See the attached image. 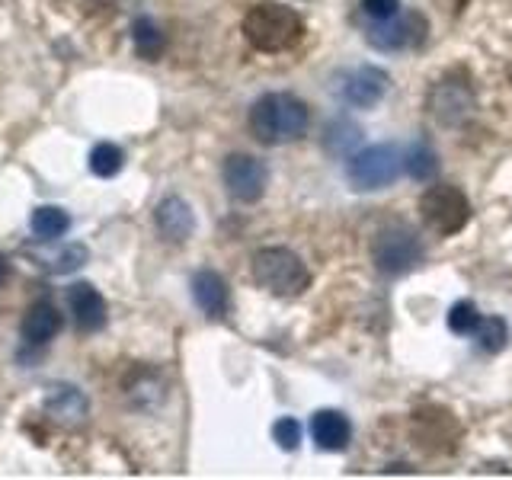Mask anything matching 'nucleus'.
Wrapping results in <instances>:
<instances>
[{
	"mask_svg": "<svg viewBox=\"0 0 512 480\" xmlns=\"http://www.w3.org/2000/svg\"><path fill=\"white\" fill-rule=\"evenodd\" d=\"M308 122H311V112L295 93H266L250 109V128L256 141L272 144V148L304 138Z\"/></svg>",
	"mask_w": 512,
	"mask_h": 480,
	"instance_id": "nucleus-1",
	"label": "nucleus"
},
{
	"mask_svg": "<svg viewBox=\"0 0 512 480\" xmlns=\"http://www.w3.org/2000/svg\"><path fill=\"white\" fill-rule=\"evenodd\" d=\"M244 36L256 52H288L304 36V23L292 7H282L276 0L250 7L244 16Z\"/></svg>",
	"mask_w": 512,
	"mask_h": 480,
	"instance_id": "nucleus-2",
	"label": "nucleus"
},
{
	"mask_svg": "<svg viewBox=\"0 0 512 480\" xmlns=\"http://www.w3.org/2000/svg\"><path fill=\"white\" fill-rule=\"evenodd\" d=\"M253 279L279 298H298L311 285V269L288 247H263L253 253Z\"/></svg>",
	"mask_w": 512,
	"mask_h": 480,
	"instance_id": "nucleus-3",
	"label": "nucleus"
},
{
	"mask_svg": "<svg viewBox=\"0 0 512 480\" xmlns=\"http://www.w3.org/2000/svg\"><path fill=\"white\" fill-rule=\"evenodd\" d=\"M372 260L384 276H404L423 260V244L407 224H391L381 228L372 240Z\"/></svg>",
	"mask_w": 512,
	"mask_h": 480,
	"instance_id": "nucleus-4",
	"label": "nucleus"
},
{
	"mask_svg": "<svg viewBox=\"0 0 512 480\" xmlns=\"http://www.w3.org/2000/svg\"><path fill=\"white\" fill-rule=\"evenodd\" d=\"M420 215H423V221L429 224L432 231L448 237V234H458L464 224L471 221V202L458 186L436 183V186H429L423 192Z\"/></svg>",
	"mask_w": 512,
	"mask_h": 480,
	"instance_id": "nucleus-5",
	"label": "nucleus"
},
{
	"mask_svg": "<svg viewBox=\"0 0 512 480\" xmlns=\"http://www.w3.org/2000/svg\"><path fill=\"white\" fill-rule=\"evenodd\" d=\"M400 167H404V160H400V151L394 144H372V148L356 151L349 157L346 176L356 189L375 192V189L391 186L397 180Z\"/></svg>",
	"mask_w": 512,
	"mask_h": 480,
	"instance_id": "nucleus-6",
	"label": "nucleus"
},
{
	"mask_svg": "<svg viewBox=\"0 0 512 480\" xmlns=\"http://www.w3.org/2000/svg\"><path fill=\"white\" fill-rule=\"evenodd\" d=\"M429 112L442 125H461L474 112V90L471 80L461 71L445 74L436 87L429 90Z\"/></svg>",
	"mask_w": 512,
	"mask_h": 480,
	"instance_id": "nucleus-7",
	"label": "nucleus"
},
{
	"mask_svg": "<svg viewBox=\"0 0 512 480\" xmlns=\"http://www.w3.org/2000/svg\"><path fill=\"white\" fill-rule=\"evenodd\" d=\"M429 32V23L423 13H397L391 20H378L375 26L365 29V39L378 52H404V48H416L423 45Z\"/></svg>",
	"mask_w": 512,
	"mask_h": 480,
	"instance_id": "nucleus-8",
	"label": "nucleus"
},
{
	"mask_svg": "<svg viewBox=\"0 0 512 480\" xmlns=\"http://www.w3.org/2000/svg\"><path fill=\"white\" fill-rule=\"evenodd\" d=\"M224 186L240 202H256L266 192V167L250 154H231L224 160Z\"/></svg>",
	"mask_w": 512,
	"mask_h": 480,
	"instance_id": "nucleus-9",
	"label": "nucleus"
},
{
	"mask_svg": "<svg viewBox=\"0 0 512 480\" xmlns=\"http://www.w3.org/2000/svg\"><path fill=\"white\" fill-rule=\"evenodd\" d=\"M391 80L388 74H384L381 68H375V64H359V68H352L340 77V90L343 100L359 106V109H372L375 103H381V96L388 93Z\"/></svg>",
	"mask_w": 512,
	"mask_h": 480,
	"instance_id": "nucleus-10",
	"label": "nucleus"
},
{
	"mask_svg": "<svg viewBox=\"0 0 512 480\" xmlns=\"http://www.w3.org/2000/svg\"><path fill=\"white\" fill-rule=\"evenodd\" d=\"M42 407L61 426H80L87 420V413H90L87 394L80 388H74V384H64V381L61 384H48L45 397H42Z\"/></svg>",
	"mask_w": 512,
	"mask_h": 480,
	"instance_id": "nucleus-11",
	"label": "nucleus"
},
{
	"mask_svg": "<svg viewBox=\"0 0 512 480\" xmlns=\"http://www.w3.org/2000/svg\"><path fill=\"white\" fill-rule=\"evenodd\" d=\"M68 308L74 314V324L84 333H96L106 327V301L90 282H77L68 288Z\"/></svg>",
	"mask_w": 512,
	"mask_h": 480,
	"instance_id": "nucleus-12",
	"label": "nucleus"
},
{
	"mask_svg": "<svg viewBox=\"0 0 512 480\" xmlns=\"http://www.w3.org/2000/svg\"><path fill=\"white\" fill-rule=\"evenodd\" d=\"M154 221H157V231L164 234L170 244H183V240H189L192 231H196V218H192V208L180 196L160 199V205L154 208Z\"/></svg>",
	"mask_w": 512,
	"mask_h": 480,
	"instance_id": "nucleus-13",
	"label": "nucleus"
},
{
	"mask_svg": "<svg viewBox=\"0 0 512 480\" xmlns=\"http://www.w3.org/2000/svg\"><path fill=\"white\" fill-rule=\"evenodd\" d=\"M64 327V317L61 311L55 308L52 301H36L32 308L26 311V320H23V340L32 343V346H45L48 340H55Z\"/></svg>",
	"mask_w": 512,
	"mask_h": 480,
	"instance_id": "nucleus-14",
	"label": "nucleus"
},
{
	"mask_svg": "<svg viewBox=\"0 0 512 480\" xmlns=\"http://www.w3.org/2000/svg\"><path fill=\"white\" fill-rule=\"evenodd\" d=\"M192 298H196L199 308L208 314V317H224L228 314V282H224L218 272L212 269H202L192 276Z\"/></svg>",
	"mask_w": 512,
	"mask_h": 480,
	"instance_id": "nucleus-15",
	"label": "nucleus"
},
{
	"mask_svg": "<svg viewBox=\"0 0 512 480\" xmlns=\"http://www.w3.org/2000/svg\"><path fill=\"white\" fill-rule=\"evenodd\" d=\"M311 436L320 448H327V452H343L349 445L352 426L340 410H317L311 416Z\"/></svg>",
	"mask_w": 512,
	"mask_h": 480,
	"instance_id": "nucleus-16",
	"label": "nucleus"
},
{
	"mask_svg": "<svg viewBox=\"0 0 512 480\" xmlns=\"http://www.w3.org/2000/svg\"><path fill=\"white\" fill-rule=\"evenodd\" d=\"M132 42H135V52L144 61H157L167 48L164 32H160V26L151 20V16H138V20L132 23Z\"/></svg>",
	"mask_w": 512,
	"mask_h": 480,
	"instance_id": "nucleus-17",
	"label": "nucleus"
},
{
	"mask_svg": "<svg viewBox=\"0 0 512 480\" xmlns=\"http://www.w3.org/2000/svg\"><path fill=\"white\" fill-rule=\"evenodd\" d=\"M71 231V215L58 205H42L32 212V234L39 240H58Z\"/></svg>",
	"mask_w": 512,
	"mask_h": 480,
	"instance_id": "nucleus-18",
	"label": "nucleus"
},
{
	"mask_svg": "<svg viewBox=\"0 0 512 480\" xmlns=\"http://www.w3.org/2000/svg\"><path fill=\"white\" fill-rule=\"evenodd\" d=\"M359 141H362V128L352 119H333L330 128H327V138H324L327 151L330 154H343V157L356 151Z\"/></svg>",
	"mask_w": 512,
	"mask_h": 480,
	"instance_id": "nucleus-19",
	"label": "nucleus"
},
{
	"mask_svg": "<svg viewBox=\"0 0 512 480\" xmlns=\"http://www.w3.org/2000/svg\"><path fill=\"white\" fill-rule=\"evenodd\" d=\"M404 167H407V173L413 176V180L426 183V180H432V176H436V170H439V157H436V151L429 148V144L420 141V144H413V148L407 151Z\"/></svg>",
	"mask_w": 512,
	"mask_h": 480,
	"instance_id": "nucleus-20",
	"label": "nucleus"
},
{
	"mask_svg": "<svg viewBox=\"0 0 512 480\" xmlns=\"http://www.w3.org/2000/svg\"><path fill=\"white\" fill-rule=\"evenodd\" d=\"M122 164H125V154H122L119 144L103 141V144H96V148L90 151V170H93L96 176H103V180H109V176H116V173L122 170Z\"/></svg>",
	"mask_w": 512,
	"mask_h": 480,
	"instance_id": "nucleus-21",
	"label": "nucleus"
},
{
	"mask_svg": "<svg viewBox=\"0 0 512 480\" xmlns=\"http://www.w3.org/2000/svg\"><path fill=\"white\" fill-rule=\"evenodd\" d=\"M474 336H477V343L484 352H500L509 343V327H506L503 317H487V320H480Z\"/></svg>",
	"mask_w": 512,
	"mask_h": 480,
	"instance_id": "nucleus-22",
	"label": "nucleus"
},
{
	"mask_svg": "<svg viewBox=\"0 0 512 480\" xmlns=\"http://www.w3.org/2000/svg\"><path fill=\"white\" fill-rule=\"evenodd\" d=\"M480 320L484 317L477 314L474 301H458L452 308V314H448V327H452V333H458V336H471L480 327Z\"/></svg>",
	"mask_w": 512,
	"mask_h": 480,
	"instance_id": "nucleus-23",
	"label": "nucleus"
},
{
	"mask_svg": "<svg viewBox=\"0 0 512 480\" xmlns=\"http://www.w3.org/2000/svg\"><path fill=\"white\" fill-rule=\"evenodd\" d=\"M272 439H276L282 448H288V452H295L298 442H301V426H298V420H292V416L279 420L276 426H272Z\"/></svg>",
	"mask_w": 512,
	"mask_h": 480,
	"instance_id": "nucleus-24",
	"label": "nucleus"
},
{
	"mask_svg": "<svg viewBox=\"0 0 512 480\" xmlns=\"http://www.w3.org/2000/svg\"><path fill=\"white\" fill-rule=\"evenodd\" d=\"M84 263H87V247L84 244H71L58 256V263L52 266V272H71V269L84 266Z\"/></svg>",
	"mask_w": 512,
	"mask_h": 480,
	"instance_id": "nucleus-25",
	"label": "nucleus"
},
{
	"mask_svg": "<svg viewBox=\"0 0 512 480\" xmlns=\"http://www.w3.org/2000/svg\"><path fill=\"white\" fill-rule=\"evenodd\" d=\"M362 10L372 20H391V16L400 13V0H362Z\"/></svg>",
	"mask_w": 512,
	"mask_h": 480,
	"instance_id": "nucleus-26",
	"label": "nucleus"
},
{
	"mask_svg": "<svg viewBox=\"0 0 512 480\" xmlns=\"http://www.w3.org/2000/svg\"><path fill=\"white\" fill-rule=\"evenodd\" d=\"M7 276H10V263L4 260V256H0V285L7 282Z\"/></svg>",
	"mask_w": 512,
	"mask_h": 480,
	"instance_id": "nucleus-27",
	"label": "nucleus"
},
{
	"mask_svg": "<svg viewBox=\"0 0 512 480\" xmlns=\"http://www.w3.org/2000/svg\"><path fill=\"white\" fill-rule=\"evenodd\" d=\"M509 84H512V64H509Z\"/></svg>",
	"mask_w": 512,
	"mask_h": 480,
	"instance_id": "nucleus-28",
	"label": "nucleus"
}]
</instances>
